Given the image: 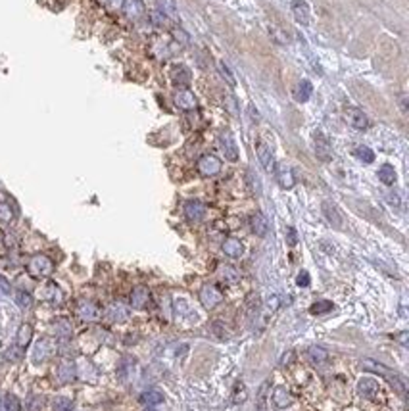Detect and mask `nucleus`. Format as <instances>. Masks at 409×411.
Here are the masks:
<instances>
[{
    "label": "nucleus",
    "instance_id": "obj_1",
    "mask_svg": "<svg viewBox=\"0 0 409 411\" xmlns=\"http://www.w3.org/2000/svg\"><path fill=\"white\" fill-rule=\"evenodd\" d=\"M361 367L363 369H367V371H371V373H376V375H382L390 384H394L396 388H398V392L400 394H406V384L402 382V376L396 375V373H392L390 369H386L384 365H380V363H376V361H373V359H363L361 361Z\"/></svg>",
    "mask_w": 409,
    "mask_h": 411
},
{
    "label": "nucleus",
    "instance_id": "obj_2",
    "mask_svg": "<svg viewBox=\"0 0 409 411\" xmlns=\"http://www.w3.org/2000/svg\"><path fill=\"white\" fill-rule=\"evenodd\" d=\"M27 271H29V275H33L37 279H42V277H48L54 271V263L50 258H46L42 254H37L29 260Z\"/></svg>",
    "mask_w": 409,
    "mask_h": 411
},
{
    "label": "nucleus",
    "instance_id": "obj_3",
    "mask_svg": "<svg viewBox=\"0 0 409 411\" xmlns=\"http://www.w3.org/2000/svg\"><path fill=\"white\" fill-rule=\"evenodd\" d=\"M200 302L206 309H215L223 302V292L215 285H204L200 288Z\"/></svg>",
    "mask_w": 409,
    "mask_h": 411
},
{
    "label": "nucleus",
    "instance_id": "obj_4",
    "mask_svg": "<svg viewBox=\"0 0 409 411\" xmlns=\"http://www.w3.org/2000/svg\"><path fill=\"white\" fill-rule=\"evenodd\" d=\"M196 167H198V173L202 177H214V175H217L221 171V161H219V158L212 156V154H206V156H202L198 160Z\"/></svg>",
    "mask_w": 409,
    "mask_h": 411
},
{
    "label": "nucleus",
    "instance_id": "obj_5",
    "mask_svg": "<svg viewBox=\"0 0 409 411\" xmlns=\"http://www.w3.org/2000/svg\"><path fill=\"white\" fill-rule=\"evenodd\" d=\"M313 143H315V154H317V158H319L321 161L333 160V148H331V143H329V139H327L321 131H315Z\"/></svg>",
    "mask_w": 409,
    "mask_h": 411
},
{
    "label": "nucleus",
    "instance_id": "obj_6",
    "mask_svg": "<svg viewBox=\"0 0 409 411\" xmlns=\"http://www.w3.org/2000/svg\"><path fill=\"white\" fill-rule=\"evenodd\" d=\"M173 100H175V106L183 112H190V110H196V106H198L196 96L188 89H179L173 96Z\"/></svg>",
    "mask_w": 409,
    "mask_h": 411
},
{
    "label": "nucleus",
    "instance_id": "obj_7",
    "mask_svg": "<svg viewBox=\"0 0 409 411\" xmlns=\"http://www.w3.org/2000/svg\"><path fill=\"white\" fill-rule=\"evenodd\" d=\"M219 143H221V150L225 152V158L229 161H236L238 160V146L234 143L232 135L229 131H223L221 137H219Z\"/></svg>",
    "mask_w": 409,
    "mask_h": 411
},
{
    "label": "nucleus",
    "instance_id": "obj_8",
    "mask_svg": "<svg viewBox=\"0 0 409 411\" xmlns=\"http://www.w3.org/2000/svg\"><path fill=\"white\" fill-rule=\"evenodd\" d=\"M185 215H186L188 221L198 223V221H202L204 215H206V206H204L200 200H188V202L185 204Z\"/></svg>",
    "mask_w": 409,
    "mask_h": 411
},
{
    "label": "nucleus",
    "instance_id": "obj_9",
    "mask_svg": "<svg viewBox=\"0 0 409 411\" xmlns=\"http://www.w3.org/2000/svg\"><path fill=\"white\" fill-rule=\"evenodd\" d=\"M121 10H123L125 16H127L129 19H133V21L141 19L144 16V12H146V8H144L143 0H123V4H121Z\"/></svg>",
    "mask_w": 409,
    "mask_h": 411
},
{
    "label": "nucleus",
    "instance_id": "obj_10",
    "mask_svg": "<svg viewBox=\"0 0 409 411\" xmlns=\"http://www.w3.org/2000/svg\"><path fill=\"white\" fill-rule=\"evenodd\" d=\"M346 119H348V123L354 127V129H357V131H363V129L369 127V117H367L359 108H350V110L346 112Z\"/></svg>",
    "mask_w": 409,
    "mask_h": 411
},
{
    "label": "nucleus",
    "instance_id": "obj_11",
    "mask_svg": "<svg viewBox=\"0 0 409 411\" xmlns=\"http://www.w3.org/2000/svg\"><path fill=\"white\" fill-rule=\"evenodd\" d=\"M275 177H277V183L283 187V188H292L294 187V183H296V179H294V173H292V169L288 167V165H285V163H281V165H275Z\"/></svg>",
    "mask_w": 409,
    "mask_h": 411
},
{
    "label": "nucleus",
    "instance_id": "obj_12",
    "mask_svg": "<svg viewBox=\"0 0 409 411\" xmlns=\"http://www.w3.org/2000/svg\"><path fill=\"white\" fill-rule=\"evenodd\" d=\"M256 152H258V158H260V163L263 165V169L271 173V171L275 169V158H273L271 148H269L265 143H260L258 144V148H256Z\"/></svg>",
    "mask_w": 409,
    "mask_h": 411
},
{
    "label": "nucleus",
    "instance_id": "obj_13",
    "mask_svg": "<svg viewBox=\"0 0 409 411\" xmlns=\"http://www.w3.org/2000/svg\"><path fill=\"white\" fill-rule=\"evenodd\" d=\"M292 14H294V18H296L298 23H302V25L309 23L311 12H309V6H307L305 0H292Z\"/></svg>",
    "mask_w": 409,
    "mask_h": 411
},
{
    "label": "nucleus",
    "instance_id": "obj_14",
    "mask_svg": "<svg viewBox=\"0 0 409 411\" xmlns=\"http://www.w3.org/2000/svg\"><path fill=\"white\" fill-rule=\"evenodd\" d=\"M150 302V292L146 286H137L133 292H131V305L135 309H144Z\"/></svg>",
    "mask_w": 409,
    "mask_h": 411
},
{
    "label": "nucleus",
    "instance_id": "obj_15",
    "mask_svg": "<svg viewBox=\"0 0 409 411\" xmlns=\"http://www.w3.org/2000/svg\"><path fill=\"white\" fill-rule=\"evenodd\" d=\"M323 215L327 217V221L331 223V225H335L336 229H340L342 225H344V219H342V215H340V212H338V208L333 204V202H323Z\"/></svg>",
    "mask_w": 409,
    "mask_h": 411
},
{
    "label": "nucleus",
    "instance_id": "obj_16",
    "mask_svg": "<svg viewBox=\"0 0 409 411\" xmlns=\"http://www.w3.org/2000/svg\"><path fill=\"white\" fill-rule=\"evenodd\" d=\"M250 225H252V231L258 236H265L269 231V223H267V217L261 212H256V214L250 217Z\"/></svg>",
    "mask_w": 409,
    "mask_h": 411
},
{
    "label": "nucleus",
    "instance_id": "obj_17",
    "mask_svg": "<svg viewBox=\"0 0 409 411\" xmlns=\"http://www.w3.org/2000/svg\"><path fill=\"white\" fill-rule=\"evenodd\" d=\"M223 252H225V256H229V258H240L242 254H244V244L238 240V238H225V242H223Z\"/></svg>",
    "mask_w": 409,
    "mask_h": 411
},
{
    "label": "nucleus",
    "instance_id": "obj_18",
    "mask_svg": "<svg viewBox=\"0 0 409 411\" xmlns=\"http://www.w3.org/2000/svg\"><path fill=\"white\" fill-rule=\"evenodd\" d=\"M77 313H79V317L85 319V321H94V319L100 317V309L92 304V302H81L79 307H77Z\"/></svg>",
    "mask_w": 409,
    "mask_h": 411
},
{
    "label": "nucleus",
    "instance_id": "obj_19",
    "mask_svg": "<svg viewBox=\"0 0 409 411\" xmlns=\"http://www.w3.org/2000/svg\"><path fill=\"white\" fill-rule=\"evenodd\" d=\"M378 390L380 388H378V382L374 378H361L357 382V392L365 396V398H373L374 394H378Z\"/></svg>",
    "mask_w": 409,
    "mask_h": 411
},
{
    "label": "nucleus",
    "instance_id": "obj_20",
    "mask_svg": "<svg viewBox=\"0 0 409 411\" xmlns=\"http://www.w3.org/2000/svg\"><path fill=\"white\" fill-rule=\"evenodd\" d=\"M292 402H294V398L290 396V392H288L286 388H283V386L275 388V392H273V404H275L279 410H285V408H288Z\"/></svg>",
    "mask_w": 409,
    "mask_h": 411
},
{
    "label": "nucleus",
    "instance_id": "obj_21",
    "mask_svg": "<svg viewBox=\"0 0 409 411\" xmlns=\"http://www.w3.org/2000/svg\"><path fill=\"white\" fill-rule=\"evenodd\" d=\"M378 179H380L382 185H388V187H392V185L396 183V179H398L396 169L392 167L390 163H384V165L378 169Z\"/></svg>",
    "mask_w": 409,
    "mask_h": 411
},
{
    "label": "nucleus",
    "instance_id": "obj_22",
    "mask_svg": "<svg viewBox=\"0 0 409 411\" xmlns=\"http://www.w3.org/2000/svg\"><path fill=\"white\" fill-rule=\"evenodd\" d=\"M311 92H313L311 83H309V81H302V83H298V87H296V94H294V98H296L298 102H307V100H309V96H311Z\"/></svg>",
    "mask_w": 409,
    "mask_h": 411
},
{
    "label": "nucleus",
    "instance_id": "obj_23",
    "mask_svg": "<svg viewBox=\"0 0 409 411\" xmlns=\"http://www.w3.org/2000/svg\"><path fill=\"white\" fill-rule=\"evenodd\" d=\"M307 358L311 359V363H325L329 359V352L321 346H311L307 350Z\"/></svg>",
    "mask_w": 409,
    "mask_h": 411
},
{
    "label": "nucleus",
    "instance_id": "obj_24",
    "mask_svg": "<svg viewBox=\"0 0 409 411\" xmlns=\"http://www.w3.org/2000/svg\"><path fill=\"white\" fill-rule=\"evenodd\" d=\"M160 2V10L163 16L171 19H179V12L177 6H175V0H158Z\"/></svg>",
    "mask_w": 409,
    "mask_h": 411
},
{
    "label": "nucleus",
    "instance_id": "obj_25",
    "mask_svg": "<svg viewBox=\"0 0 409 411\" xmlns=\"http://www.w3.org/2000/svg\"><path fill=\"white\" fill-rule=\"evenodd\" d=\"M141 402L144 406H158V404L163 402V394L158 392V390H148V392H144L141 396Z\"/></svg>",
    "mask_w": 409,
    "mask_h": 411
},
{
    "label": "nucleus",
    "instance_id": "obj_26",
    "mask_svg": "<svg viewBox=\"0 0 409 411\" xmlns=\"http://www.w3.org/2000/svg\"><path fill=\"white\" fill-rule=\"evenodd\" d=\"M31 336H33V329H31V325H21L18 331V344L21 346V348H25L29 342H31Z\"/></svg>",
    "mask_w": 409,
    "mask_h": 411
},
{
    "label": "nucleus",
    "instance_id": "obj_27",
    "mask_svg": "<svg viewBox=\"0 0 409 411\" xmlns=\"http://www.w3.org/2000/svg\"><path fill=\"white\" fill-rule=\"evenodd\" d=\"M221 275H223V281H225V283H229V285H234V283H238V281H240V273H238L234 267H231V265L221 267Z\"/></svg>",
    "mask_w": 409,
    "mask_h": 411
},
{
    "label": "nucleus",
    "instance_id": "obj_28",
    "mask_svg": "<svg viewBox=\"0 0 409 411\" xmlns=\"http://www.w3.org/2000/svg\"><path fill=\"white\" fill-rule=\"evenodd\" d=\"M108 315H110L113 321H123V319H127L129 311H127V307H123L121 304H113L112 307H110Z\"/></svg>",
    "mask_w": 409,
    "mask_h": 411
},
{
    "label": "nucleus",
    "instance_id": "obj_29",
    "mask_svg": "<svg viewBox=\"0 0 409 411\" xmlns=\"http://www.w3.org/2000/svg\"><path fill=\"white\" fill-rule=\"evenodd\" d=\"M357 160H361L363 163H373L374 161V152L369 146H357L356 148Z\"/></svg>",
    "mask_w": 409,
    "mask_h": 411
},
{
    "label": "nucleus",
    "instance_id": "obj_30",
    "mask_svg": "<svg viewBox=\"0 0 409 411\" xmlns=\"http://www.w3.org/2000/svg\"><path fill=\"white\" fill-rule=\"evenodd\" d=\"M246 181H248V187H250V190H252V192L261 194V181H260V177H258L252 169L246 171Z\"/></svg>",
    "mask_w": 409,
    "mask_h": 411
},
{
    "label": "nucleus",
    "instance_id": "obj_31",
    "mask_svg": "<svg viewBox=\"0 0 409 411\" xmlns=\"http://www.w3.org/2000/svg\"><path fill=\"white\" fill-rule=\"evenodd\" d=\"M331 309H333V302H329V300H321V302L311 304V307H309V313H311V315H321V313H327V311H331Z\"/></svg>",
    "mask_w": 409,
    "mask_h": 411
},
{
    "label": "nucleus",
    "instance_id": "obj_32",
    "mask_svg": "<svg viewBox=\"0 0 409 411\" xmlns=\"http://www.w3.org/2000/svg\"><path fill=\"white\" fill-rule=\"evenodd\" d=\"M217 72L221 73V77L231 85V87H236V79H234V75H232V72L225 66V62H217Z\"/></svg>",
    "mask_w": 409,
    "mask_h": 411
},
{
    "label": "nucleus",
    "instance_id": "obj_33",
    "mask_svg": "<svg viewBox=\"0 0 409 411\" xmlns=\"http://www.w3.org/2000/svg\"><path fill=\"white\" fill-rule=\"evenodd\" d=\"M2 411H19V402L16 396L8 394L4 398V404H2Z\"/></svg>",
    "mask_w": 409,
    "mask_h": 411
},
{
    "label": "nucleus",
    "instance_id": "obj_34",
    "mask_svg": "<svg viewBox=\"0 0 409 411\" xmlns=\"http://www.w3.org/2000/svg\"><path fill=\"white\" fill-rule=\"evenodd\" d=\"M16 300H18V305H19V307H23V309L31 307V304H33L31 296H29L27 292H23V290H19L18 294H16Z\"/></svg>",
    "mask_w": 409,
    "mask_h": 411
},
{
    "label": "nucleus",
    "instance_id": "obj_35",
    "mask_svg": "<svg viewBox=\"0 0 409 411\" xmlns=\"http://www.w3.org/2000/svg\"><path fill=\"white\" fill-rule=\"evenodd\" d=\"M246 398H248L246 386H244L242 382H236V388H234V404H240V402H244Z\"/></svg>",
    "mask_w": 409,
    "mask_h": 411
},
{
    "label": "nucleus",
    "instance_id": "obj_36",
    "mask_svg": "<svg viewBox=\"0 0 409 411\" xmlns=\"http://www.w3.org/2000/svg\"><path fill=\"white\" fill-rule=\"evenodd\" d=\"M54 410L56 411H70L72 410V402H70V400L60 398V400H56V402H54Z\"/></svg>",
    "mask_w": 409,
    "mask_h": 411
},
{
    "label": "nucleus",
    "instance_id": "obj_37",
    "mask_svg": "<svg viewBox=\"0 0 409 411\" xmlns=\"http://www.w3.org/2000/svg\"><path fill=\"white\" fill-rule=\"evenodd\" d=\"M309 273L307 271H300L298 273V277H296V285L298 286H302V288H305V286H309Z\"/></svg>",
    "mask_w": 409,
    "mask_h": 411
},
{
    "label": "nucleus",
    "instance_id": "obj_38",
    "mask_svg": "<svg viewBox=\"0 0 409 411\" xmlns=\"http://www.w3.org/2000/svg\"><path fill=\"white\" fill-rule=\"evenodd\" d=\"M10 219H12V210L6 204H0V221L2 223H8Z\"/></svg>",
    "mask_w": 409,
    "mask_h": 411
},
{
    "label": "nucleus",
    "instance_id": "obj_39",
    "mask_svg": "<svg viewBox=\"0 0 409 411\" xmlns=\"http://www.w3.org/2000/svg\"><path fill=\"white\" fill-rule=\"evenodd\" d=\"M173 37H175V40H179L181 44H188V35L183 29H173Z\"/></svg>",
    "mask_w": 409,
    "mask_h": 411
},
{
    "label": "nucleus",
    "instance_id": "obj_40",
    "mask_svg": "<svg viewBox=\"0 0 409 411\" xmlns=\"http://www.w3.org/2000/svg\"><path fill=\"white\" fill-rule=\"evenodd\" d=\"M286 236H288V244H290V246H294V244L298 242V234H296V231H294L292 227L286 229Z\"/></svg>",
    "mask_w": 409,
    "mask_h": 411
},
{
    "label": "nucleus",
    "instance_id": "obj_41",
    "mask_svg": "<svg viewBox=\"0 0 409 411\" xmlns=\"http://www.w3.org/2000/svg\"><path fill=\"white\" fill-rule=\"evenodd\" d=\"M225 104H227V110L231 112L232 115H236V100H234V96H227L225 98Z\"/></svg>",
    "mask_w": 409,
    "mask_h": 411
},
{
    "label": "nucleus",
    "instance_id": "obj_42",
    "mask_svg": "<svg viewBox=\"0 0 409 411\" xmlns=\"http://www.w3.org/2000/svg\"><path fill=\"white\" fill-rule=\"evenodd\" d=\"M102 4H106V6H110V8H119L121 4H123V0H100Z\"/></svg>",
    "mask_w": 409,
    "mask_h": 411
},
{
    "label": "nucleus",
    "instance_id": "obj_43",
    "mask_svg": "<svg viewBox=\"0 0 409 411\" xmlns=\"http://www.w3.org/2000/svg\"><path fill=\"white\" fill-rule=\"evenodd\" d=\"M0 288H2V292L10 294V285H8V281H6L4 277H0Z\"/></svg>",
    "mask_w": 409,
    "mask_h": 411
},
{
    "label": "nucleus",
    "instance_id": "obj_44",
    "mask_svg": "<svg viewBox=\"0 0 409 411\" xmlns=\"http://www.w3.org/2000/svg\"><path fill=\"white\" fill-rule=\"evenodd\" d=\"M250 113H252V119H254V121H258V119H260V115H258V112L254 110V106H252V104H250Z\"/></svg>",
    "mask_w": 409,
    "mask_h": 411
},
{
    "label": "nucleus",
    "instance_id": "obj_45",
    "mask_svg": "<svg viewBox=\"0 0 409 411\" xmlns=\"http://www.w3.org/2000/svg\"><path fill=\"white\" fill-rule=\"evenodd\" d=\"M400 342H402V344H404V346H406V344H408V333H404V335H402V336H400Z\"/></svg>",
    "mask_w": 409,
    "mask_h": 411
}]
</instances>
